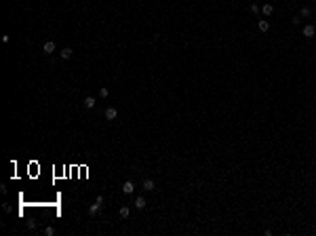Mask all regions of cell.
<instances>
[{
	"instance_id": "8",
	"label": "cell",
	"mask_w": 316,
	"mask_h": 236,
	"mask_svg": "<svg viewBox=\"0 0 316 236\" xmlns=\"http://www.w3.org/2000/svg\"><path fill=\"white\" fill-rule=\"evenodd\" d=\"M272 11H274L272 4H263V7H261V13H263V15H272Z\"/></svg>"
},
{
	"instance_id": "4",
	"label": "cell",
	"mask_w": 316,
	"mask_h": 236,
	"mask_svg": "<svg viewBox=\"0 0 316 236\" xmlns=\"http://www.w3.org/2000/svg\"><path fill=\"white\" fill-rule=\"evenodd\" d=\"M53 51H55V42H53V40H46V42H44V53L51 55Z\"/></svg>"
},
{
	"instance_id": "10",
	"label": "cell",
	"mask_w": 316,
	"mask_h": 236,
	"mask_svg": "<svg viewBox=\"0 0 316 236\" xmlns=\"http://www.w3.org/2000/svg\"><path fill=\"white\" fill-rule=\"evenodd\" d=\"M72 57V49H63L61 51V59H70Z\"/></svg>"
},
{
	"instance_id": "2",
	"label": "cell",
	"mask_w": 316,
	"mask_h": 236,
	"mask_svg": "<svg viewBox=\"0 0 316 236\" xmlns=\"http://www.w3.org/2000/svg\"><path fill=\"white\" fill-rule=\"evenodd\" d=\"M116 116H118L116 108H106V120H114Z\"/></svg>"
},
{
	"instance_id": "9",
	"label": "cell",
	"mask_w": 316,
	"mask_h": 236,
	"mask_svg": "<svg viewBox=\"0 0 316 236\" xmlns=\"http://www.w3.org/2000/svg\"><path fill=\"white\" fill-rule=\"evenodd\" d=\"M259 30H261V32H268V30H270V23L265 21V19H261V21H259Z\"/></svg>"
},
{
	"instance_id": "3",
	"label": "cell",
	"mask_w": 316,
	"mask_h": 236,
	"mask_svg": "<svg viewBox=\"0 0 316 236\" xmlns=\"http://www.w3.org/2000/svg\"><path fill=\"white\" fill-rule=\"evenodd\" d=\"M314 34H316V28L312 26V23H310V26H306V28H304V36H306V38H312Z\"/></svg>"
},
{
	"instance_id": "14",
	"label": "cell",
	"mask_w": 316,
	"mask_h": 236,
	"mask_svg": "<svg viewBox=\"0 0 316 236\" xmlns=\"http://www.w3.org/2000/svg\"><path fill=\"white\" fill-rule=\"evenodd\" d=\"M99 95H101V97H108V95H110V91H108V89H101V91H99Z\"/></svg>"
},
{
	"instance_id": "11",
	"label": "cell",
	"mask_w": 316,
	"mask_h": 236,
	"mask_svg": "<svg viewBox=\"0 0 316 236\" xmlns=\"http://www.w3.org/2000/svg\"><path fill=\"white\" fill-rule=\"evenodd\" d=\"M84 106H87V108H93V106H95V97H84Z\"/></svg>"
},
{
	"instance_id": "6",
	"label": "cell",
	"mask_w": 316,
	"mask_h": 236,
	"mask_svg": "<svg viewBox=\"0 0 316 236\" xmlns=\"http://www.w3.org/2000/svg\"><path fill=\"white\" fill-rule=\"evenodd\" d=\"M154 188H156V185H154V181H152V179H143V190H148V192H150V190H154Z\"/></svg>"
},
{
	"instance_id": "13",
	"label": "cell",
	"mask_w": 316,
	"mask_h": 236,
	"mask_svg": "<svg viewBox=\"0 0 316 236\" xmlns=\"http://www.w3.org/2000/svg\"><path fill=\"white\" fill-rule=\"evenodd\" d=\"M129 213H131L129 207H122V209H120V217H129Z\"/></svg>"
},
{
	"instance_id": "1",
	"label": "cell",
	"mask_w": 316,
	"mask_h": 236,
	"mask_svg": "<svg viewBox=\"0 0 316 236\" xmlns=\"http://www.w3.org/2000/svg\"><path fill=\"white\" fill-rule=\"evenodd\" d=\"M99 211H101V198H97V202H93V204H91L89 213H91V215H95V213H99Z\"/></svg>"
},
{
	"instance_id": "12",
	"label": "cell",
	"mask_w": 316,
	"mask_h": 236,
	"mask_svg": "<svg viewBox=\"0 0 316 236\" xmlns=\"http://www.w3.org/2000/svg\"><path fill=\"white\" fill-rule=\"evenodd\" d=\"M310 15H312V9H310V7H304V9H301V17H310Z\"/></svg>"
},
{
	"instance_id": "7",
	"label": "cell",
	"mask_w": 316,
	"mask_h": 236,
	"mask_svg": "<svg viewBox=\"0 0 316 236\" xmlns=\"http://www.w3.org/2000/svg\"><path fill=\"white\" fill-rule=\"evenodd\" d=\"M135 207H137V209H145V198H143V196H137V198H135Z\"/></svg>"
},
{
	"instance_id": "5",
	"label": "cell",
	"mask_w": 316,
	"mask_h": 236,
	"mask_svg": "<svg viewBox=\"0 0 316 236\" xmlns=\"http://www.w3.org/2000/svg\"><path fill=\"white\" fill-rule=\"evenodd\" d=\"M133 190H135V185H133L131 181H125V183H122V192H125V194H133Z\"/></svg>"
}]
</instances>
